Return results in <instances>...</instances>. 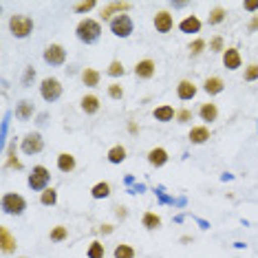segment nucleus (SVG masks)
Returning a JSON list of instances; mask_svg holds the SVG:
<instances>
[{
  "label": "nucleus",
  "mask_w": 258,
  "mask_h": 258,
  "mask_svg": "<svg viewBox=\"0 0 258 258\" xmlns=\"http://www.w3.org/2000/svg\"><path fill=\"white\" fill-rule=\"evenodd\" d=\"M75 33H78V40H82V42H86V44H93L99 38V33H102V25L93 18H84L78 22Z\"/></svg>",
  "instance_id": "1"
},
{
  "label": "nucleus",
  "mask_w": 258,
  "mask_h": 258,
  "mask_svg": "<svg viewBox=\"0 0 258 258\" xmlns=\"http://www.w3.org/2000/svg\"><path fill=\"white\" fill-rule=\"evenodd\" d=\"M9 31L14 38H27L33 31V18L27 14H14L9 18Z\"/></svg>",
  "instance_id": "2"
},
{
  "label": "nucleus",
  "mask_w": 258,
  "mask_h": 258,
  "mask_svg": "<svg viewBox=\"0 0 258 258\" xmlns=\"http://www.w3.org/2000/svg\"><path fill=\"white\" fill-rule=\"evenodd\" d=\"M40 95H42V99H44V102H49V104L57 102L60 95H62L60 80H57V78H44L42 82H40Z\"/></svg>",
  "instance_id": "3"
},
{
  "label": "nucleus",
  "mask_w": 258,
  "mask_h": 258,
  "mask_svg": "<svg viewBox=\"0 0 258 258\" xmlns=\"http://www.w3.org/2000/svg\"><path fill=\"white\" fill-rule=\"evenodd\" d=\"M49 181H51V172L46 170L44 166H36L31 170V174H29V187L31 190H36V192H44L46 190V185H49Z\"/></svg>",
  "instance_id": "4"
},
{
  "label": "nucleus",
  "mask_w": 258,
  "mask_h": 258,
  "mask_svg": "<svg viewBox=\"0 0 258 258\" xmlns=\"http://www.w3.org/2000/svg\"><path fill=\"white\" fill-rule=\"evenodd\" d=\"M3 210H5V214L18 216L27 210V201L20 195H16V192H7V195L3 197Z\"/></svg>",
  "instance_id": "5"
},
{
  "label": "nucleus",
  "mask_w": 258,
  "mask_h": 258,
  "mask_svg": "<svg viewBox=\"0 0 258 258\" xmlns=\"http://www.w3.org/2000/svg\"><path fill=\"white\" fill-rule=\"evenodd\" d=\"M110 31L115 33L117 38H128L133 33V20L128 14H119L110 20Z\"/></svg>",
  "instance_id": "6"
},
{
  "label": "nucleus",
  "mask_w": 258,
  "mask_h": 258,
  "mask_svg": "<svg viewBox=\"0 0 258 258\" xmlns=\"http://www.w3.org/2000/svg\"><path fill=\"white\" fill-rule=\"evenodd\" d=\"M44 62L51 64V67H62V64L67 62V49L57 42L49 44L44 49Z\"/></svg>",
  "instance_id": "7"
},
{
  "label": "nucleus",
  "mask_w": 258,
  "mask_h": 258,
  "mask_svg": "<svg viewBox=\"0 0 258 258\" xmlns=\"http://www.w3.org/2000/svg\"><path fill=\"white\" fill-rule=\"evenodd\" d=\"M44 148V139L40 133H27L25 139H22V152L25 155H38Z\"/></svg>",
  "instance_id": "8"
},
{
  "label": "nucleus",
  "mask_w": 258,
  "mask_h": 258,
  "mask_svg": "<svg viewBox=\"0 0 258 258\" xmlns=\"http://www.w3.org/2000/svg\"><path fill=\"white\" fill-rule=\"evenodd\" d=\"M155 73H157V64H155V60H150V57L139 60L135 64V75H137L139 80H150Z\"/></svg>",
  "instance_id": "9"
},
{
  "label": "nucleus",
  "mask_w": 258,
  "mask_h": 258,
  "mask_svg": "<svg viewBox=\"0 0 258 258\" xmlns=\"http://www.w3.org/2000/svg\"><path fill=\"white\" fill-rule=\"evenodd\" d=\"M152 22H155V29L159 33H168V31H172V27H174V18L170 11H157Z\"/></svg>",
  "instance_id": "10"
},
{
  "label": "nucleus",
  "mask_w": 258,
  "mask_h": 258,
  "mask_svg": "<svg viewBox=\"0 0 258 258\" xmlns=\"http://www.w3.org/2000/svg\"><path fill=\"white\" fill-rule=\"evenodd\" d=\"M223 64H225V69H230V71H236L240 69V64H243V57H240L238 49H225L223 51Z\"/></svg>",
  "instance_id": "11"
},
{
  "label": "nucleus",
  "mask_w": 258,
  "mask_h": 258,
  "mask_svg": "<svg viewBox=\"0 0 258 258\" xmlns=\"http://www.w3.org/2000/svg\"><path fill=\"white\" fill-rule=\"evenodd\" d=\"M187 139H190L192 144L201 146V144H205L210 139V128L208 126H192L190 133H187Z\"/></svg>",
  "instance_id": "12"
},
{
  "label": "nucleus",
  "mask_w": 258,
  "mask_h": 258,
  "mask_svg": "<svg viewBox=\"0 0 258 258\" xmlns=\"http://www.w3.org/2000/svg\"><path fill=\"white\" fill-rule=\"evenodd\" d=\"M0 247H3L5 254H11V251H16V247H18V243H16V238L11 236L9 227H0Z\"/></svg>",
  "instance_id": "13"
},
{
  "label": "nucleus",
  "mask_w": 258,
  "mask_h": 258,
  "mask_svg": "<svg viewBox=\"0 0 258 258\" xmlns=\"http://www.w3.org/2000/svg\"><path fill=\"white\" fill-rule=\"evenodd\" d=\"M128 9H131V3H110V5H106V7L102 9V18L104 20H108V18L113 20L115 18L113 14L119 16V14H126Z\"/></svg>",
  "instance_id": "14"
},
{
  "label": "nucleus",
  "mask_w": 258,
  "mask_h": 258,
  "mask_svg": "<svg viewBox=\"0 0 258 258\" xmlns=\"http://www.w3.org/2000/svg\"><path fill=\"white\" fill-rule=\"evenodd\" d=\"M197 84L195 82H190V80H181L179 82V86H177V95L179 99H183V102H187V99H192L197 95Z\"/></svg>",
  "instance_id": "15"
},
{
  "label": "nucleus",
  "mask_w": 258,
  "mask_h": 258,
  "mask_svg": "<svg viewBox=\"0 0 258 258\" xmlns=\"http://www.w3.org/2000/svg\"><path fill=\"white\" fill-rule=\"evenodd\" d=\"M152 117L157 121H172V119H177V110L170 106V104H161V106H157L152 110Z\"/></svg>",
  "instance_id": "16"
},
{
  "label": "nucleus",
  "mask_w": 258,
  "mask_h": 258,
  "mask_svg": "<svg viewBox=\"0 0 258 258\" xmlns=\"http://www.w3.org/2000/svg\"><path fill=\"white\" fill-rule=\"evenodd\" d=\"M199 117H201L203 121H208V124H212V121L219 119V106L212 104V102L201 104V108H199Z\"/></svg>",
  "instance_id": "17"
},
{
  "label": "nucleus",
  "mask_w": 258,
  "mask_h": 258,
  "mask_svg": "<svg viewBox=\"0 0 258 258\" xmlns=\"http://www.w3.org/2000/svg\"><path fill=\"white\" fill-rule=\"evenodd\" d=\"M80 106H82V110H84L86 115H95L97 110H99V97L97 95H93V93H89V95H84L82 97V102H80Z\"/></svg>",
  "instance_id": "18"
},
{
  "label": "nucleus",
  "mask_w": 258,
  "mask_h": 258,
  "mask_svg": "<svg viewBox=\"0 0 258 258\" xmlns=\"http://www.w3.org/2000/svg\"><path fill=\"white\" fill-rule=\"evenodd\" d=\"M223 89H225V84H223V80L216 78V75L205 78V82H203V91L208 93V95H219V93H223Z\"/></svg>",
  "instance_id": "19"
},
{
  "label": "nucleus",
  "mask_w": 258,
  "mask_h": 258,
  "mask_svg": "<svg viewBox=\"0 0 258 258\" xmlns=\"http://www.w3.org/2000/svg\"><path fill=\"white\" fill-rule=\"evenodd\" d=\"M148 161H150V166H155V168L166 166L168 163V150L166 148H152L148 152Z\"/></svg>",
  "instance_id": "20"
},
{
  "label": "nucleus",
  "mask_w": 258,
  "mask_h": 258,
  "mask_svg": "<svg viewBox=\"0 0 258 258\" xmlns=\"http://www.w3.org/2000/svg\"><path fill=\"white\" fill-rule=\"evenodd\" d=\"M75 166H78V163H75V157L71 152H60V155H57V168H60V172L69 174L75 170Z\"/></svg>",
  "instance_id": "21"
},
{
  "label": "nucleus",
  "mask_w": 258,
  "mask_h": 258,
  "mask_svg": "<svg viewBox=\"0 0 258 258\" xmlns=\"http://www.w3.org/2000/svg\"><path fill=\"white\" fill-rule=\"evenodd\" d=\"M179 29L183 33H199V31H201V20H199L197 16H187V18L181 20Z\"/></svg>",
  "instance_id": "22"
},
{
  "label": "nucleus",
  "mask_w": 258,
  "mask_h": 258,
  "mask_svg": "<svg viewBox=\"0 0 258 258\" xmlns=\"http://www.w3.org/2000/svg\"><path fill=\"white\" fill-rule=\"evenodd\" d=\"M31 115H33V104L29 99H22L18 106H16V117L20 121H27V119H31Z\"/></svg>",
  "instance_id": "23"
},
{
  "label": "nucleus",
  "mask_w": 258,
  "mask_h": 258,
  "mask_svg": "<svg viewBox=\"0 0 258 258\" xmlns=\"http://www.w3.org/2000/svg\"><path fill=\"white\" fill-rule=\"evenodd\" d=\"M99 78H102V75H99L95 69H84V73H82V82H84V86H97L99 84Z\"/></svg>",
  "instance_id": "24"
},
{
  "label": "nucleus",
  "mask_w": 258,
  "mask_h": 258,
  "mask_svg": "<svg viewBox=\"0 0 258 258\" xmlns=\"http://www.w3.org/2000/svg\"><path fill=\"white\" fill-rule=\"evenodd\" d=\"M106 157H108L110 163H121V161H126V148L124 146H113Z\"/></svg>",
  "instance_id": "25"
},
{
  "label": "nucleus",
  "mask_w": 258,
  "mask_h": 258,
  "mask_svg": "<svg viewBox=\"0 0 258 258\" xmlns=\"http://www.w3.org/2000/svg\"><path fill=\"white\" fill-rule=\"evenodd\" d=\"M142 223H144V227H148V230H159L161 227V216L155 214V212H146Z\"/></svg>",
  "instance_id": "26"
},
{
  "label": "nucleus",
  "mask_w": 258,
  "mask_h": 258,
  "mask_svg": "<svg viewBox=\"0 0 258 258\" xmlns=\"http://www.w3.org/2000/svg\"><path fill=\"white\" fill-rule=\"evenodd\" d=\"M91 195H93V199H106V197H110V183H106V181H99L97 185H93Z\"/></svg>",
  "instance_id": "27"
},
{
  "label": "nucleus",
  "mask_w": 258,
  "mask_h": 258,
  "mask_svg": "<svg viewBox=\"0 0 258 258\" xmlns=\"http://www.w3.org/2000/svg\"><path fill=\"white\" fill-rule=\"evenodd\" d=\"M49 238L53 240V243H62V240H67V238H69V227H64V225H55L53 230H51Z\"/></svg>",
  "instance_id": "28"
},
{
  "label": "nucleus",
  "mask_w": 258,
  "mask_h": 258,
  "mask_svg": "<svg viewBox=\"0 0 258 258\" xmlns=\"http://www.w3.org/2000/svg\"><path fill=\"white\" fill-rule=\"evenodd\" d=\"M227 11L223 7H214L212 11H210V18H208V25H221L223 20H225Z\"/></svg>",
  "instance_id": "29"
},
{
  "label": "nucleus",
  "mask_w": 258,
  "mask_h": 258,
  "mask_svg": "<svg viewBox=\"0 0 258 258\" xmlns=\"http://www.w3.org/2000/svg\"><path fill=\"white\" fill-rule=\"evenodd\" d=\"M40 203H42V205H55L57 203V190H53V187H46L42 195H40Z\"/></svg>",
  "instance_id": "30"
},
{
  "label": "nucleus",
  "mask_w": 258,
  "mask_h": 258,
  "mask_svg": "<svg viewBox=\"0 0 258 258\" xmlns=\"http://www.w3.org/2000/svg\"><path fill=\"white\" fill-rule=\"evenodd\" d=\"M104 254H106V249H104V245L99 240H93L89 245V258H104Z\"/></svg>",
  "instance_id": "31"
},
{
  "label": "nucleus",
  "mask_w": 258,
  "mask_h": 258,
  "mask_svg": "<svg viewBox=\"0 0 258 258\" xmlns=\"http://www.w3.org/2000/svg\"><path fill=\"white\" fill-rule=\"evenodd\" d=\"M115 258H135V249L131 247V245L121 243L115 247Z\"/></svg>",
  "instance_id": "32"
},
{
  "label": "nucleus",
  "mask_w": 258,
  "mask_h": 258,
  "mask_svg": "<svg viewBox=\"0 0 258 258\" xmlns=\"http://www.w3.org/2000/svg\"><path fill=\"white\" fill-rule=\"evenodd\" d=\"M110 78H119V75H124L126 73V69H124V64H121L119 60H113L108 64V71H106Z\"/></svg>",
  "instance_id": "33"
},
{
  "label": "nucleus",
  "mask_w": 258,
  "mask_h": 258,
  "mask_svg": "<svg viewBox=\"0 0 258 258\" xmlns=\"http://www.w3.org/2000/svg\"><path fill=\"white\" fill-rule=\"evenodd\" d=\"M243 80H245V82H256V80H258V62L249 64V67H245Z\"/></svg>",
  "instance_id": "34"
},
{
  "label": "nucleus",
  "mask_w": 258,
  "mask_h": 258,
  "mask_svg": "<svg viewBox=\"0 0 258 258\" xmlns=\"http://www.w3.org/2000/svg\"><path fill=\"white\" fill-rule=\"evenodd\" d=\"M108 95H110V99H121L124 97V89H121V84L113 82V84L108 86Z\"/></svg>",
  "instance_id": "35"
},
{
  "label": "nucleus",
  "mask_w": 258,
  "mask_h": 258,
  "mask_svg": "<svg viewBox=\"0 0 258 258\" xmlns=\"http://www.w3.org/2000/svg\"><path fill=\"white\" fill-rule=\"evenodd\" d=\"M203 49H205V40L197 38V40H192V42H190V53H192V55H199Z\"/></svg>",
  "instance_id": "36"
},
{
  "label": "nucleus",
  "mask_w": 258,
  "mask_h": 258,
  "mask_svg": "<svg viewBox=\"0 0 258 258\" xmlns=\"http://www.w3.org/2000/svg\"><path fill=\"white\" fill-rule=\"evenodd\" d=\"M7 168H22V163L16 159V148L14 146L9 148V155H7Z\"/></svg>",
  "instance_id": "37"
},
{
  "label": "nucleus",
  "mask_w": 258,
  "mask_h": 258,
  "mask_svg": "<svg viewBox=\"0 0 258 258\" xmlns=\"http://www.w3.org/2000/svg\"><path fill=\"white\" fill-rule=\"evenodd\" d=\"M95 7H97L95 0H89V3H78V5H75V11H78V14H84V11H91Z\"/></svg>",
  "instance_id": "38"
},
{
  "label": "nucleus",
  "mask_w": 258,
  "mask_h": 258,
  "mask_svg": "<svg viewBox=\"0 0 258 258\" xmlns=\"http://www.w3.org/2000/svg\"><path fill=\"white\" fill-rule=\"evenodd\" d=\"M190 119H192V110H187V108L177 110V121L179 124H187Z\"/></svg>",
  "instance_id": "39"
},
{
  "label": "nucleus",
  "mask_w": 258,
  "mask_h": 258,
  "mask_svg": "<svg viewBox=\"0 0 258 258\" xmlns=\"http://www.w3.org/2000/svg\"><path fill=\"white\" fill-rule=\"evenodd\" d=\"M210 49L216 51V53H219V51H225V49H223V38H221V36H216L212 42H210Z\"/></svg>",
  "instance_id": "40"
},
{
  "label": "nucleus",
  "mask_w": 258,
  "mask_h": 258,
  "mask_svg": "<svg viewBox=\"0 0 258 258\" xmlns=\"http://www.w3.org/2000/svg\"><path fill=\"white\" fill-rule=\"evenodd\" d=\"M33 78H36V69H33V67H27L25 80H22V82H25V86H29V84H31V80H33Z\"/></svg>",
  "instance_id": "41"
},
{
  "label": "nucleus",
  "mask_w": 258,
  "mask_h": 258,
  "mask_svg": "<svg viewBox=\"0 0 258 258\" xmlns=\"http://www.w3.org/2000/svg\"><path fill=\"white\" fill-rule=\"evenodd\" d=\"M243 7H245V11H256L258 9V0H245Z\"/></svg>",
  "instance_id": "42"
},
{
  "label": "nucleus",
  "mask_w": 258,
  "mask_h": 258,
  "mask_svg": "<svg viewBox=\"0 0 258 258\" xmlns=\"http://www.w3.org/2000/svg\"><path fill=\"white\" fill-rule=\"evenodd\" d=\"M115 214L119 216V219H126V216H128V212H126L124 205H117V208H115Z\"/></svg>",
  "instance_id": "43"
},
{
  "label": "nucleus",
  "mask_w": 258,
  "mask_h": 258,
  "mask_svg": "<svg viewBox=\"0 0 258 258\" xmlns=\"http://www.w3.org/2000/svg\"><path fill=\"white\" fill-rule=\"evenodd\" d=\"M258 29V18L254 16V18H251V22H249V31H256Z\"/></svg>",
  "instance_id": "44"
},
{
  "label": "nucleus",
  "mask_w": 258,
  "mask_h": 258,
  "mask_svg": "<svg viewBox=\"0 0 258 258\" xmlns=\"http://www.w3.org/2000/svg\"><path fill=\"white\" fill-rule=\"evenodd\" d=\"M102 232L104 234H110V232H113V225H102Z\"/></svg>",
  "instance_id": "45"
},
{
  "label": "nucleus",
  "mask_w": 258,
  "mask_h": 258,
  "mask_svg": "<svg viewBox=\"0 0 258 258\" xmlns=\"http://www.w3.org/2000/svg\"><path fill=\"white\" fill-rule=\"evenodd\" d=\"M20 258H27V256H20Z\"/></svg>",
  "instance_id": "46"
}]
</instances>
